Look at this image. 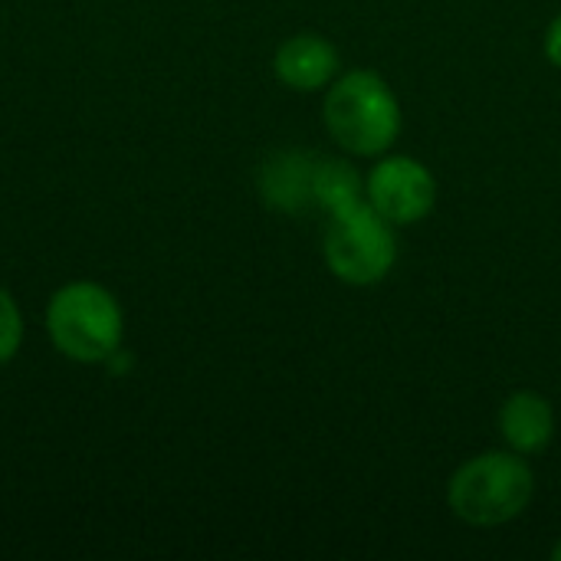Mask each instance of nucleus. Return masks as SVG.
<instances>
[{
    "mask_svg": "<svg viewBox=\"0 0 561 561\" xmlns=\"http://www.w3.org/2000/svg\"><path fill=\"white\" fill-rule=\"evenodd\" d=\"M322 118L329 135L352 154H381L401 131V105L375 72H348L329 89Z\"/></svg>",
    "mask_w": 561,
    "mask_h": 561,
    "instance_id": "obj_1",
    "label": "nucleus"
},
{
    "mask_svg": "<svg viewBox=\"0 0 561 561\" xmlns=\"http://www.w3.org/2000/svg\"><path fill=\"white\" fill-rule=\"evenodd\" d=\"M536 493V477L526 460L486 454L463 463L447 490L450 510L470 526H503L516 519Z\"/></svg>",
    "mask_w": 561,
    "mask_h": 561,
    "instance_id": "obj_2",
    "label": "nucleus"
},
{
    "mask_svg": "<svg viewBox=\"0 0 561 561\" xmlns=\"http://www.w3.org/2000/svg\"><path fill=\"white\" fill-rule=\"evenodd\" d=\"M46 332L66 358L105 362L122 342V309L99 283H69L49 299Z\"/></svg>",
    "mask_w": 561,
    "mask_h": 561,
    "instance_id": "obj_3",
    "label": "nucleus"
},
{
    "mask_svg": "<svg viewBox=\"0 0 561 561\" xmlns=\"http://www.w3.org/2000/svg\"><path fill=\"white\" fill-rule=\"evenodd\" d=\"M394 256L398 243L391 220H385L368 201L358 197L332 214L325 230V263L342 283H378L394 266Z\"/></svg>",
    "mask_w": 561,
    "mask_h": 561,
    "instance_id": "obj_4",
    "label": "nucleus"
},
{
    "mask_svg": "<svg viewBox=\"0 0 561 561\" xmlns=\"http://www.w3.org/2000/svg\"><path fill=\"white\" fill-rule=\"evenodd\" d=\"M437 184L414 158H388L368 178V204L391 224H417L431 214Z\"/></svg>",
    "mask_w": 561,
    "mask_h": 561,
    "instance_id": "obj_5",
    "label": "nucleus"
},
{
    "mask_svg": "<svg viewBox=\"0 0 561 561\" xmlns=\"http://www.w3.org/2000/svg\"><path fill=\"white\" fill-rule=\"evenodd\" d=\"M276 76L302 92L325 85L339 69V53L329 39L316 33H299L276 49Z\"/></svg>",
    "mask_w": 561,
    "mask_h": 561,
    "instance_id": "obj_6",
    "label": "nucleus"
},
{
    "mask_svg": "<svg viewBox=\"0 0 561 561\" xmlns=\"http://www.w3.org/2000/svg\"><path fill=\"white\" fill-rule=\"evenodd\" d=\"M552 427H556V417H552L549 401L533 391L513 394L500 411V431L510 440V447L519 454L542 450L552 437Z\"/></svg>",
    "mask_w": 561,
    "mask_h": 561,
    "instance_id": "obj_7",
    "label": "nucleus"
},
{
    "mask_svg": "<svg viewBox=\"0 0 561 561\" xmlns=\"http://www.w3.org/2000/svg\"><path fill=\"white\" fill-rule=\"evenodd\" d=\"M358 174L345 164V161H319L316 174H312V201L322 204L329 214H335L339 207L358 201Z\"/></svg>",
    "mask_w": 561,
    "mask_h": 561,
    "instance_id": "obj_8",
    "label": "nucleus"
},
{
    "mask_svg": "<svg viewBox=\"0 0 561 561\" xmlns=\"http://www.w3.org/2000/svg\"><path fill=\"white\" fill-rule=\"evenodd\" d=\"M23 342V316L7 289H0V365L20 352Z\"/></svg>",
    "mask_w": 561,
    "mask_h": 561,
    "instance_id": "obj_9",
    "label": "nucleus"
},
{
    "mask_svg": "<svg viewBox=\"0 0 561 561\" xmlns=\"http://www.w3.org/2000/svg\"><path fill=\"white\" fill-rule=\"evenodd\" d=\"M546 53H549V59L556 62L561 69V16L549 26V36H546Z\"/></svg>",
    "mask_w": 561,
    "mask_h": 561,
    "instance_id": "obj_10",
    "label": "nucleus"
},
{
    "mask_svg": "<svg viewBox=\"0 0 561 561\" xmlns=\"http://www.w3.org/2000/svg\"><path fill=\"white\" fill-rule=\"evenodd\" d=\"M556 559H561V546H559V549H556Z\"/></svg>",
    "mask_w": 561,
    "mask_h": 561,
    "instance_id": "obj_11",
    "label": "nucleus"
}]
</instances>
